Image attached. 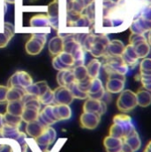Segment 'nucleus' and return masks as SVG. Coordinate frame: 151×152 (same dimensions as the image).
Returning <instances> with one entry per match:
<instances>
[{
    "mask_svg": "<svg viewBox=\"0 0 151 152\" xmlns=\"http://www.w3.org/2000/svg\"><path fill=\"white\" fill-rule=\"evenodd\" d=\"M134 17L133 0H95L93 30L106 35L121 32L130 27Z\"/></svg>",
    "mask_w": 151,
    "mask_h": 152,
    "instance_id": "obj_1",
    "label": "nucleus"
},
{
    "mask_svg": "<svg viewBox=\"0 0 151 152\" xmlns=\"http://www.w3.org/2000/svg\"><path fill=\"white\" fill-rule=\"evenodd\" d=\"M109 41L110 40L106 34L89 32L85 36L82 46L85 52L90 53L94 58L98 59L105 56Z\"/></svg>",
    "mask_w": 151,
    "mask_h": 152,
    "instance_id": "obj_2",
    "label": "nucleus"
},
{
    "mask_svg": "<svg viewBox=\"0 0 151 152\" xmlns=\"http://www.w3.org/2000/svg\"><path fill=\"white\" fill-rule=\"evenodd\" d=\"M104 63L102 64L105 72L109 75L113 73L125 75L128 71V66L124 61L122 56H104Z\"/></svg>",
    "mask_w": 151,
    "mask_h": 152,
    "instance_id": "obj_3",
    "label": "nucleus"
},
{
    "mask_svg": "<svg viewBox=\"0 0 151 152\" xmlns=\"http://www.w3.org/2000/svg\"><path fill=\"white\" fill-rule=\"evenodd\" d=\"M138 106L136 94L131 90H124L117 101V107L122 113H128Z\"/></svg>",
    "mask_w": 151,
    "mask_h": 152,
    "instance_id": "obj_4",
    "label": "nucleus"
},
{
    "mask_svg": "<svg viewBox=\"0 0 151 152\" xmlns=\"http://www.w3.org/2000/svg\"><path fill=\"white\" fill-rule=\"evenodd\" d=\"M27 138L17 140L8 137H0V152H27Z\"/></svg>",
    "mask_w": 151,
    "mask_h": 152,
    "instance_id": "obj_5",
    "label": "nucleus"
},
{
    "mask_svg": "<svg viewBox=\"0 0 151 152\" xmlns=\"http://www.w3.org/2000/svg\"><path fill=\"white\" fill-rule=\"evenodd\" d=\"M47 37L45 33H32L25 45V50L29 55L39 54L44 47Z\"/></svg>",
    "mask_w": 151,
    "mask_h": 152,
    "instance_id": "obj_6",
    "label": "nucleus"
},
{
    "mask_svg": "<svg viewBox=\"0 0 151 152\" xmlns=\"http://www.w3.org/2000/svg\"><path fill=\"white\" fill-rule=\"evenodd\" d=\"M56 131L53 127L47 126L37 138L33 140L36 147L40 150V151L48 152L49 147L54 142L56 139Z\"/></svg>",
    "mask_w": 151,
    "mask_h": 152,
    "instance_id": "obj_7",
    "label": "nucleus"
},
{
    "mask_svg": "<svg viewBox=\"0 0 151 152\" xmlns=\"http://www.w3.org/2000/svg\"><path fill=\"white\" fill-rule=\"evenodd\" d=\"M31 84H33V79L31 76L26 71L19 70L13 73L10 77L7 82V86L9 88L17 87V88H21L25 90Z\"/></svg>",
    "mask_w": 151,
    "mask_h": 152,
    "instance_id": "obj_8",
    "label": "nucleus"
},
{
    "mask_svg": "<svg viewBox=\"0 0 151 152\" xmlns=\"http://www.w3.org/2000/svg\"><path fill=\"white\" fill-rule=\"evenodd\" d=\"M52 63L53 68L58 71L70 69L75 66V59L71 53L61 52V53L53 57Z\"/></svg>",
    "mask_w": 151,
    "mask_h": 152,
    "instance_id": "obj_9",
    "label": "nucleus"
},
{
    "mask_svg": "<svg viewBox=\"0 0 151 152\" xmlns=\"http://www.w3.org/2000/svg\"><path fill=\"white\" fill-rule=\"evenodd\" d=\"M125 84V77L121 74H109L106 84V92L109 94H119L124 90Z\"/></svg>",
    "mask_w": 151,
    "mask_h": 152,
    "instance_id": "obj_10",
    "label": "nucleus"
},
{
    "mask_svg": "<svg viewBox=\"0 0 151 152\" xmlns=\"http://www.w3.org/2000/svg\"><path fill=\"white\" fill-rule=\"evenodd\" d=\"M60 11H61L60 0H53L47 6V17L49 20V24L50 27L54 28L55 30L59 29Z\"/></svg>",
    "mask_w": 151,
    "mask_h": 152,
    "instance_id": "obj_11",
    "label": "nucleus"
},
{
    "mask_svg": "<svg viewBox=\"0 0 151 152\" xmlns=\"http://www.w3.org/2000/svg\"><path fill=\"white\" fill-rule=\"evenodd\" d=\"M84 112H91L100 115H104L107 111V103L101 100H95L87 98L83 106Z\"/></svg>",
    "mask_w": 151,
    "mask_h": 152,
    "instance_id": "obj_12",
    "label": "nucleus"
},
{
    "mask_svg": "<svg viewBox=\"0 0 151 152\" xmlns=\"http://www.w3.org/2000/svg\"><path fill=\"white\" fill-rule=\"evenodd\" d=\"M53 103L54 104H65L69 105L73 102L74 97L69 87L66 86H59L55 90H53Z\"/></svg>",
    "mask_w": 151,
    "mask_h": 152,
    "instance_id": "obj_13",
    "label": "nucleus"
},
{
    "mask_svg": "<svg viewBox=\"0 0 151 152\" xmlns=\"http://www.w3.org/2000/svg\"><path fill=\"white\" fill-rule=\"evenodd\" d=\"M101 122V116L95 113L84 112L81 114L79 118L80 126L84 129L93 130L95 129Z\"/></svg>",
    "mask_w": 151,
    "mask_h": 152,
    "instance_id": "obj_14",
    "label": "nucleus"
},
{
    "mask_svg": "<svg viewBox=\"0 0 151 152\" xmlns=\"http://www.w3.org/2000/svg\"><path fill=\"white\" fill-rule=\"evenodd\" d=\"M37 119L45 126H51L52 125L59 122L54 112V105H45V107L40 110Z\"/></svg>",
    "mask_w": 151,
    "mask_h": 152,
    "instance_id": "obj_15",
    "label": "nucleus"
},
{
    "mask_svg": "<svg viewBox=\"0 0 151 152\" xmlns=\"http://www.w3.org/2000/svg\"><path fill=\"white\" fill-rule=\"evenodd\" d=\"M113 123L115 124H117L119 126H121L124 130H125V137L133 134L136 132V129H135V126L133 124V119L130 116L126 115L125 113H123V114H118V115H116L113 118Z\"/></svg>",
    "mask_w": 151,
    "mask_h": 152,
    "instance_id": "obj_16",
    "label": "nucleus"
},
{
    "mask_svg": "<svg viewBox=\"0 0 151 152\" xmlns=\"http://www.w3.org/2000/svg\"><path fill=\"white\" fill-rule=\"evenodd\" d=\"M29 27L33 29H37V33H44L43 29L50 32L51 28L48 17L45 14H36L33 16L29 20Z\"/></svg>",
    "mask_w": 151,
    "mask_h": 152,
    "instance_id": "obj_17",
    "label": "nucleus"
},
{
    "mask_svg": "<svg viewBox=\"0 0 151 152\" xmlns=\"http://www.w3.org/2000/svg\"><path fill=\"white\" fill-rule=\"evenodd\" d=\"M106 90L102 85V82L98 78H92L90 86L88 89V98L95 100H102Z\"/></svg>",
    "mask_w": 151,
    "mask_h": 152,
    "instance_id": "obj_18",
    "label": "nucleus"
},
{
    "mask_svg": "<svg viewBox=\"0 0 151 152\" xmlns=\"http://www.w3.org/2000/svg\"><path fill=\"white\" fill-rule=\"evenodd\" d=\"M94 1L95 0H66L67 12L81 14L83 13L85 9Z\"/></svg>",
    "mask_w": 151,
    "mask_h": 152,
    "instance_id": "obj_19",
    "label": "nucleus"
},
{
    "mask_svg": "<svg viewBox=\"0 0 151 152\" xmlns=\"http://www.w3.org/2000/svg\"><path fill=\"white\" fill-rule=\"evenodd\" d=\"M15 33L14 26L10 22L4 23L3 31H0V48L5 47Z\"/></svg>",
    "mask_w": 151,
    "mask_h": 152,
    "instance_id": "obj_20",
    "label": "nucleus"
},
{
    "mask_svg": "<svg viewBox=\"0 0 151 152\" xmlns=\"http://www.w3.org/2000/svg\"><path fill=\"white\" fill-rule=\"evenodd\" d=\"M46 127L47 126H45L38 119H36L35 121L27 123V126H26V133H27V134L30 138L36 139V138H37L44 132V130Z\"/></svg>",
    "mask_w": 151,
    "mask_h": 152,
    "instance_id": "obj_21",
    "label": "nucleus"
},
{
    "mask_svg": "<svg viewBox=\"0 0 151 152\" xmlns=\"http://www.w3.org/2000/svg\"><path fill=\"white\" fill-rule=\"evenodd\" d=\"M56 79L60 86H66V87H69L72 83L76 81L72 69L59 71L57 74Z\"/></svg>",
    "mask_w": 151,
    "mask_h": 152,
    "instance_id": "obj_22",
    "label": "nucleus"
},
{
    "mask_svg": "<svg viewBox=\"0 0 151 152\" xmlns=\"http://www.w3.org/2000/svg\"><path fill=\"white\" fill-rule=\"evenodd\" d=\"M125 48V45H124L122 41L117 40V39L111 40L109 41V44L107 47L105 56H115V57L122 56Z\"/></svg>",
    "mask_w": 151,
    "mask_h": 152,
    "instance_id": "obj_23",
    "label": "nucleus"
},
{
    "mask_svg": "<svg viewBox=\"0 0 151 152\" xmlns=\"http://www.w3.org/2000/svg\"><path fill=\"white\" fill-rule=\"evenodd\" d=\"M49 88L50 87L48 86V84L46 81H39V82L31 84L29 86H28L25 89V92H26V94L39 97Z\"/></svg>",
    "mask_w": 151,
    "mask_h": 152,
    "instance_id": "obj_24",
    "label": "nucleus"
},
{
    "mask_svg": "<svg viewBox=\"0 0 151 152\" xmlns=\"http://www.w3.org/2000/svg\"><path fill=\"white\" fill-rule=\"evenodd\" d=\"M54 105V112L58 121L68 120L72 116V110L69 105L65 104H53Z\"/></svg>",
    "mask_w": 151,
    "mask_h": 152,
    "instance_id": "obj_25",
    "label": "nucleus"
},
{
    "mask_svg": "<svg viewBox=\"0 0 151 152\" xmlns=\"http://www.w3.org/2000/svg\"><path fill=\"white\" fill-rule=\"evenodd\" d=\"M48 49L50 53L53 56L58 55L61 52H63V39L61 37L57 36L53 37L48 44Z\"/></svg>",
    "mask_w": 151,
    "mask_h": 152,
    "instance_id": "obj_26",
    "label": "nucleus"
},
{
    "mask_svg": "<svg viewBox=\"0 0 151 152\" xmlns=\"http://www.w3.org/2000/svg\"><path fill=\"white\" fill-rule=\"evenodd\" d=\"M101 66H102V63L97 58L91 60L88 62V64L85 66L87 73H88V77L90 78H96V77H98L99 75H100V71H101Z\"/></svg>",
    "mask_w": 151,
    "mask_h": 152,
    "instance_id": "obj_27",
    "label": "nucleus"
},
{
    "mask_svg": "<svg viewBox=\"0 0 151 152\" xmlns=\"http://www.w3.org/2000/svg\"><path fill=\"white\" fill-rule=\"evenodd\" d=\"M23 109H24V104H23L22 101H12V102H7L5 112L14 115V116L21 117Z\"/></svg>",
    "mask_w": 151,
    "mask_h": 152,
    "instance_id": "obj_28",
    "label": "nucleus"
},
{
    "mask_svg": "<svg viewBox=\"0 0 151 152\" xmlns=\"http://www.w3.org/2000/svg\"><path fill=\"white\" fill-rule=\"evenodd\" d=\"M123 142L127 143L135 152L138 151L142 147V141H141L140 135L137 131L135 133L125 137L123 139Z\"/></svg>",
    "mask_w": 151,
    "mask_h": 152,
    "instance_id": "obj_29",
    "label": "nucleus"
},
{
    "mask_svg": "<svg viewBox=\"0 0 151 152\" xmlns=\"http://www.w3.org/2000/svg\"><path fill=\"white\" fill-rule=\"evenodd\" d=\"M137 104L140 107L146 108L151 104V92L148 90H141L136 94Z\"/></svg>",
    "mask_w": 151,
    "mask_h": 152,
    "instance_id": "obj_30",
    "label": "nucleus"
},
{
    "mask_svg": "<svg viewBox=\"0 0 151 152\" xmlns=\"http://www.w3.org/2000/svg\"><path fill=\"white\" fill-rule=\"evenodd\" d=\"M26 94L24 89L17 88V87H11L7 93V102L12 101H21L23 96Z\"/></svg>",
    "mask_w": 151,
    "mask_h": 152,
    "instance_id": "obj_31",
    "label": "nucleus"
},
{
    "mask_svg": "<svg viewBox=\"0 0 151 152\" xmlns=\"http://www.w3.org/2000/svg\"><path fill=\"white\" fill-rule=\"evenodd\" d=\"M103 144L104 147L106 149V151L108 150H112V149H117V148H121L123 145V140L119 139V138H116V137H112L110 135L107 136L104 141H103Z\"/></svg>",
    "mask_w": 151,
    "mask_h": 152,
    "instance_id": "obj_32",
    "label": "nucleus"
},
{
    "mask_svg": "<svg viewBox=\"0 0 151 152\" xmlns=\"http://www.w3.org/2000/svg\"><path fill=\"white\" fill-rule=\"evenodd\" d=\"M72 70H73V74H74V77H75V79L77 82H82L87 78H90L88 77L86 67L85 65L76 66V67L72 68Z\"/></svg>",
    "mask_w": 151,
    "mask_h": 152,
    "instance_id": "obj_33",
    "label": "nucleus"
},
{
    "mask_svg": "<svg viewBox=\"0 0 151 152\" xmlns=\"http://www.w3.org/2000/svg\"><path fill=\"white\" fill-rule=\"evenodd\" d=\"M4 117L5 124L8 125V126L20 127L21 123H22V118H21L20 116H14V115H12V114H9V113L5 112L4 114Z\"/></svg>",
    "mask_w": 151,
    "mask_h": 152,
    "instance_id": "obj_34",
    "label": "nucleus"
},
{
    "mask_svg": "<svg viewBox=\"0 0 151 152\" xmlns=\"http://www.w3.org/2000/svg\"><path fill=\"white\" fill-rule=\"evenodd\" d=\"M38 99L42 105H50V104L53 103V99H54L53 91L51 88H49L42 95H40L38 97Z\"/></svg>",
    "mask_w": 151,
    "mask_h": 152,
    "instance_id": "obj_35",
    "label": "nucleus"
},
{
    "mask_svg": "<svg viewBox=\"0 0 151 152\" xmlns=\"http://www.w3.org/2000/svg\"><path fill=\"white\" fill-rule=\"evenodd\" d=\"M109 135L112 137H116V138H119L123 140L125 138V134L124 128L121 126L113 123V125L109 128Z\"/></svg>",
    "mask_w": 151,
    "mask_h": 152,
    "instance_id": "obj_36",
    "label": "nucleus"
},
{
    "mask_svg": "<svg viewBox=\"0 0 151 152\" xmlns=\"http://www.w3.org/2000/svg\"><path fill=\"white\" fill-rule=\"evenodd\" d=\"M74 99H78V100H86L88 98V94H85L83 92H81L77 86V82L75 81L74 83H72L69 86Z\"/></svg>",
    "mask_w": 151,
    "mask_h": 152,
    "instance_id": "obj_37",
    "label": "nucleus"
},
{
    "mask_svg": "<svg viewBox=\"0 0 151 152\" xmlns=\"http://www.w3.org/2000/svg\"><path fill=\"white\" fill-rule=\"evenodd\" d=\"M9 87L6 86L0 85V104H4L7 102V93Z\"/></svg>",
    "mask_w": 151,
    "mask_h": 152,
    "instance_id": "obj_38",
    "label": "nucleus"
},
{
    "mask_svg": "<svg viewBox=\"0 0 151 152\" xmlns=\"http://www.w3.org/2000/svg\"><path fill=\"white\" fill-rule=\"evenodd\" d=\"M122 152H135L127 143L123 142V145H122Z\"/></svg>",
    "mask_w": 151,
    "mask_h": 152,
    "instance_id": "obj_39",
    "label": "nucleus"
},
{
    "mask_svg": "<svg viewBox=\"0 0 151 152\" xmlns=\"http://www.w3.org/2000/svg\"><path fill=\"white\" fill-rule=\"evenodd\" d=\"M4 126H5V120H4V114H1L0 113V131L4 128Z\"/></svg>",
    "mask_w": 151,
    "mask_h": 152,
    "instance_id": "obj_40",
    "label": "nucleus"
},
{
    "mask_svg": "<svg viewBox=\"0 0 151 152\" xmlns=\"http://www.w3.org/2000/svg\"><path fill=\"white\" fill-rule=\"evenodd\" d=\"M144 152H151V142H150L148 143V145H147V147H146Z\"/></svg>",
    "mask_w": 151,
    "mask_h": 152,
    "instance_id": "obj_41",
    "label": "nucleus"
}]
</instances>
